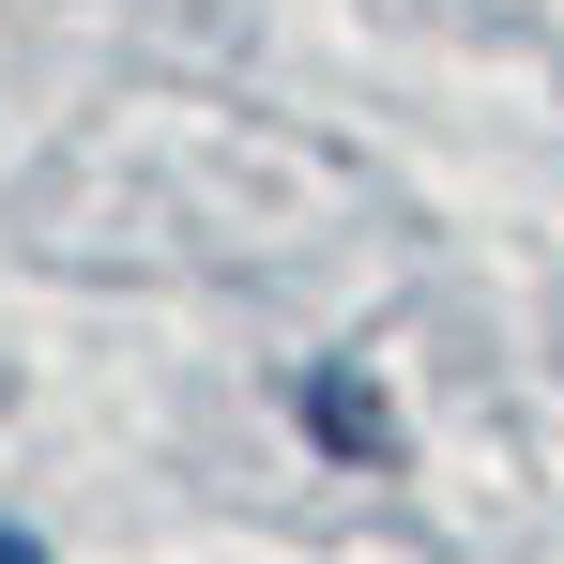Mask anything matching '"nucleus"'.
Here are the masks:
<instances>
[{"mask_svg":"<svg viewBox=\"0 0 564 564\" xmlns=\"http://www.w3.org/2000/svg\"><path fill=\"white\" fill-rule=\"evenodd\" d=\"M0 564H46V550H31V534H0Z\"/></svg>","mask_w":564,"mask_h":564,"instance_id":"1","label":"nucleus"}]
</instances>
